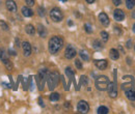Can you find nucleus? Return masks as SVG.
<instances>
[{
	"instance_id": "20",
	"label": "nucleus",
	"mask_w": 135,
	"mask_h": 114,
	"mask_svg": "<svg viewBox=\"0 0 135 114\" xmlns=\"http://www.w3.org/2000/svg\"><path fill=\"white\" fill-rule=\"evenodd\" d=\"M66 74H67V76L69 77V79H70V82L74 79V72L72 71L71 67H67L66 68Z\"/></svg>"
},
{
	"instance_id": "11",
	"label": "nucleus",
	"mask_w": 135,
	"mask_h": 114,
	"mask_svg": "<svg viewBox=\"0 0 135 114\" xmlns=\"http://www.w3.org/2000/svg\"><path fill=\"white\" fill-rule=\"evenodd\" d=\"M113 18H114V20L120 22V21H123V20L125 19V14H124V12L120 11V9H115V11L113 12Z\"/></svg>"
},
{
	"instance_id": "18",
	"label": "nucleus",
	"mask_w": 135,
	"mask_h": 114,
	"mask_svg": "<svg viewBox=\"0 0 135 114\" xmlns=\"http://www.w3.org/2000/svg\"><path fill=\"white\" fill-rule=\"evenodd\" d=\"M37 32H38L41 37H46V35H47V30L43 25H38L37 26Z\"/></svg>"
},
{
	"instance_id": "22",
	"label": "nucleus",
	"mask_w": 135,
	"mask_h": 114,
	"mask_svg": "<svg viewBox=\"0 0 135 114\" xmlns=\"http://www.w3.org/2000/svg\"><path fill=\"white\" fill-rule=\"evenodd\" d=\"M3 63L5 65L6 70H8V71H12V70H13V63H12V61H11L8 58L5 59V60H3Z\"/></svg>"
},
{
	"instance_id": "33",
	"label": "nucleus",
	"mask_w": 135,
	"mask_h": 114,
	"mask_svg": "<svg viewBox=\"0 0 135 114\" xmlns=\"http://www.w3.org/2000/svg\"><path fill=\"white\" fill-rule=\"evenodd\" d=\"M80 83H81V84H84V85H86V84H87V78H86L85 76H82V77L80 78Z\"/></svg>"
},
{
	"instance_id": "39",
	"label": "nucleus",
	"mask_w": 135,
	"mask_h": 114,
	"mask_svg": "<svg viewBox=\"0 0 135 114\" xmlns=\"http://www.w3.org/2000/svg\"><path fill=\"white\" fill-rule=\"evenodd\" d=\"M38 102H40L41 106H44V104H43V101H42V98H40V100H38Z\"/></svg>"
},
{
	"instance_id": "30",
	"label": "nucleus",
	"mask_w": 135,
	"mask_h": 114,
	"mask_svg": "<svg viewBox=\"0 0 135 114\" xmlns=\"http://www.w3.org/2000/svg\"><path fill=\"white\" fill-rule=\"evenodd\" d=\"M38 15L41 17H44L46 15V12H45V8L44 7H38Z\"/></svg>"
},
{
	"instance_id": "35",
	"label": "nucleus",
	"mask_w": 135,
	"mask_h": 114,
	"mask_svg": "<svg viewBox=\"0 0 135 114\" xmlns=\"http://www.w3.org/2000/svg\"><path fill=\"white\" fill-rule=\"evenodd\" d=\"M112 2H113V4H114V5L118 6V5L122 3V0H112Z\"/></svg>"
},
{
	"instance_id": "32",
	"label": "nucleus",
	"mask_w": 135,
	"mask_h": 114,
	"mask_svg": "<svg viewBox=\"0 0 135 114\" xmlns=\"http://www.w3.org/2000/svg\"><path fill=\"white\" fill-rule=\"evenodd\" d=\"M0 26H1L4 30H7V29H8V26H7V25H6V23H5V22H3V21H0Z\"/></svg>"
},
{
	"instance_id": "34",
	"label": "nucleus",
	"mask_w": 135,
	"mask_h": 114,
	"mask_svg": "<svg viewBox=\"0 0 135 114\" xmlns=\"http://www.w3.org/2000/svg\"><path fill=\"white\" fill-rule=\"evenodd\" d=\"M25 2L28 6H33L34 5V0H25Z\"/></svg>"
},
{
	"instance_id": "25",
	"label": "nucleus",
	"mask_w": 135,
	"mask_h": 114,
	"mask_svg": "<svg viewBox=\"0 0 135 114\" xmlns=\"http://www.w3.org/2000/svg\"><path fill=\"white\" fill-rule=\"evenodd\" d=\"M97 112H98V114H107L108 113V108H106L104 106H101V107H99Z\"/></svg>"
},
{
	"instance_id": "38",
	"label": "nucleus",
	"mask_w": 135,
	"mask_h": 114,
	"mask_svg": "<svg viewBox=\"0 0 135 114\" xmlns=\"http://www.w3.org/2000/svg\"><path fill=\"white\" fill-rule=\"evenodd\" d=\"M86 2H87V3H94L95 0H86Z\"/></svg>"
},
{
	"instance_id": "21",
	"label": "nucleus",
	"mask_w": 135,
	"mask_h": 114,
	"mask_svg": "<svg viewBox=\"0 0 135 114\" xmlns=\"http://www.w3.org/2000/svg\"><path fill=\"white\" fill-rule=\"evenodd\" d=\"M79 55H80V57H81L84 61H88V60H89V56H88L87 52L84 51V50H81V51H80V53H79Z\"/></svg>"
},
{
	"instance_id": "23",
	"label": "nucleus",
	"mask_w": 135,
	"mask_h": 114,
	"mask_svg": "<svg viewBox=\"0 0 135 114\" xmlns=\"http://www.w3.org/2000/svg\"><path fill=\"white\" fill-rule=\"evenodd\" d=\"M126 6L128 9H132L135 6V0H126Z\"/></svg>"
},
{
	"instance_id": "29",
	"label": "nucleus",
	"mask_w": 135,
	"mask_h": 114,
	"mask_svg": "<svg viewBox=\"0 0 135 114\" xmlns=\"http://www.w3.org/2000/svg\"><path fill=\"white\" fill-rule=\"evenodd\" d=\"M84 28H85V31L87 33H91L93 32V29H91V26L89 24H85L84 25Z\"/></svg>"
},
{
	"instance_id": "27",
	"label": "nucleus",
	"mask_w": 135,
	"mask_h": 114,
	"mask_svg": "<svg viewBox=\"0 0 135 114\" xmlns=\"http://www.w3.org/2000/svg\"><path fill=\"white\" fill-rule=\"evenodd\" d=\"M0 59L3 61V60H5V59H7V56H6V53L4 52V50H0Z\"/></svg>"
},
{
	"instance_id": "40",
	"label": "nucleus",
	"mask_w": 135,
	"mask_h": 114,
	"mask_svg": "<svg viewBox=\"0 0 135 114\" xmlns=\"http://www.w3.org/2000/svg\"><path fill=\"white\" fill-rule=\"evenodd\" d=\"M133 31H134V32H135V24H134V25H133Z\"/></svg>"
},
{
	"instance_id": "14",
	"label": "nucleus",
	"mask_w": 135,
	"mask_h": 114,
	"mask_svg": "<svg viewBox=\"0 0 135 114\" xmlns=\"http://www.w3.org/2000/svg\"><path fill=\"white\" fill-rule=\"evenodd\" d=\"M95 65H96V66L99 68V70H105L106 67H107V65H108V63H107V60H105V59H100V60H96L95 61Z\"/></svg>"
},
{
	"instance_id": "37",
	"label": "nucleus",
	"mask_w": 135,
	"mask_h": 114,
	"mask_svg": "<svg viewBox=\"0 0 135 114\" xmlns=\"http://www.w3.org/2000/svg\"><path fill=\"white\" fill-rule=\"evenodd\" d=\"M9 54H11V55H16V52L11 49V50H9Z\"/></svg>"
},
{
	"instance_id": "2",
	"label": "nucleus",
	"mask_w": 135,
	"mask_h": 114,
	"mask_svg": "<svg viewBox=\"0 0 135 114\" xmlns=\"http://www.w3.org/2000/svg\"><path fill=\"white\" fill-rule=\"evenodd\" d=\"M59 74L57 72H52L48 75L47 77V83L49 86V89L53 90L57 85H58V81H59Z\"/></svg>"
},
{
	"instance_id": "42",
	"label": "nucleus",
	"mask_w": 135,
	"mask_h": 114,
	"mask_svg": "<svg viewBox=\"0 0 135 114\" xmlns=\"http://www.w3.org/2000/svg\"><path fill=\"white\" fill-rule=\"evenodd\" d=\"M60 1H62V2H66V1H67V0H60Z\"/></svg>"
},
{
	"instance_id": "26",
	"label": "nucleus",
	"mask_w": 135,
	"mask_h": 114,
	"mask_svg": "<svg viewBox=\"0 0 135 114\" xmlns=\"http://www.w3.org/2000/svg\"><path fill=\"white\" fill-rule=\"evenodd\" d=\"M102 47H103V46H102V44L99 42V41L96 39V41L94 42V48H95L96 50H101Z\"/></svg>"
},
{
	"instance_id": "1",
	"label": "nucleus",
	"mask_w": 135,
	"mask_h": 114,
	"mask_svg": "<svg viewBox=\"0 0 135 114\" xmlns=\"http://www.w3.org/2000/svg\"><path fill=\"white\" fill-rule=\"evenodd\" d=\"M64 46V39L60 36H53L49 41V51L51 54H56Z\"/></svg>"
},
{
	"instance_id": "43",
	"label": "nucleus",
	"mask_w": 135,
	"mask_h": 114,
	"mask_svg": "<svg viewBox=\"0 0 135 114\" xmlns=\"http://www.w3.org/2000/svg\"><path fill=\"white\" fill-rule=\"evenodd\" d=\"M134 49H135V46H134Z\"/></svg>"
},
{
	"instance_id": "4",
	"label": "nucleus",
	"mask_w": 135,
	"mask_h": 114,
	"mask_svg": "<svg viewBox=\"0 0 135 114\" xmlns=\"http://www.w3.org/2000/svg\"><path fill=\"white\" fill-rule=\"evenodd\" d=\"M109 83L110 81L106 76H99L96 79V87H97V89L104 91V90H107Z\"/></svg>"
},
{
	"instance_id": "7",
	"label": "nucleus",
	"mask_w": 135,
	"mask_h": 114,
	"mask_svg": "<svg viewBox=\"0 0 135 114\" xmlns=\"http://www.w3.org/2000/svg\"><path fill=\"white\" fill-rule=\"evenodd\" d=\"M77 110L79 113H87L89 110V106L85 101H80L77 105Z\"/></svg>"
},
{
	"instance_id": "5",
	"label": "nucleus",
	"mask_w": 135,
	"mask_h": 114,
	"mask_svg": "<svg viewBox=\"0 0 135 114\" xmlns=\"http://www.w3.org/2000/svg\"><path fill=\"white\" fill-rule=\"evenodd\" d=\"M134 87V79L132 76H125L124 77V82L122 83V89L127 90L129 88Z\"/></svg>"
},
{
	"instance_id": "13",
	"label": "nucleus",
	"mask_w": 135,
	"mask_h": 114,
	"mask_svg": "<svg viewBox=\"0 0 135 114\" xmlns=\"http://www.w3.org/2000/svg\"><path fill=\"white\" fill-rule=\"evenodd\" d=\"M99 20H100V22L102 23L103 26H108L109 25V18L105 13H101L99 15Z\"/></svg>"
},
{
	"instance_id": "16",
	"label": "nucleus",
	"mask_w": 135,
	"mask_h": 114,
	"mask_svg": "<svg viewBox=\"0 0 135 114\" xmlns=\"http://www.w3.org/2000/svg\"><path fill=\"white\" fill-rule=\"evenodd\" d=\"M109 56L112 60H118L119 58V53L117 49H111L109 51Z\"/></svg>"
},
{
	"instance_id": "8",
	"label": "nucleus",
	"mask_w": 135,
	"mask_h": 114,
	"mask_svg": "<svg viewBox=\"0 0 135 114\" xmlns=\"http://www.w3.org/2000/svg\"><path fill=\"white\" fill-rule=\"evenodd\" d=\"M76 54H77V52H76L75 48H74L72 45H69V46L67 47V49H66V52H65V56H66V58H68V59H72V58H74V57L76 56Z\"/></svg>"
},
{
	"instance_id": "36",
	"label": "nucleus",
	"mask_w": 135,
	"mask_h": 114,
	"mask_svg": "<svg viewBox=\"0 0 135 114\" xmlns=\"http://www.w3.org/2000/svg\"><path fill=\"white\" fill-rule=\"evenodd\" d=\"M131 44H132V43H131V41H128V42H127V48H129V49H130V48H131Z\"/></svg>"
},
{
	"instance_id": "6",
	"label": "nucleus",
	"mask_w": 135,
	"mask_h": 114,
	"mask_svg": "<svg viewBox=\"0 0 135 114\" xmlns=\"http://www.w3.org/2000/svg\"><path fill=\"white\" fill-rule=\"evenodd\" d=\"M50 17L54 22H60L62 20V18H64V15H62V13H61V11L59 8L55 7V8H52L51 9Z\"/></svg>"
},
{
	"instance_id": "19",
	"label": "nucleus",
	"mask_w": 135,
	"mask_h": 114,
	"mask_svg": "<svg viewBox=\"0 0 135 114\" xmlns=\"http://www.w3.org/2000/svg\"><path fill=\"white\" fill-rule=\"evenodd\" d=\"M25 30H26V33H28L29 35H33L34 33H35V28L32 25H27Z\"/></svg>"
},
{
	"instance_id": "3",
	"label": "nucleus",
	"mask_w": 135,
	"mask_h": 114,
	"mask_svg": "<svg viewBox=\"0 0 135 114\" xmlns=\"http://www.w3.org/2000/svg\"><path fill=\"white\" fill-rule=\"evenodd\" d=\"M47 77H48V73H47V70L43 68L38 72L37 76H36V83H37V86H38V89L40 90H43L44 89V86H45V83L47 81Z\"/></svg>"
},
{
	"instance_id": "15",
	"label": "nucleus",
	"mask_w": 135,
	"mask_h": 114,
	"mask_svg": "<svg viewBox=\"0 0 135 114\" xmlns=\"http://www.w3.org/2000/svg\"><path fill=\"white\" fill-rule=\"evenodd\" d=\"M126 97L130 101H135V89L134 88H129L127 90H125Z\"/></svg>"
},
{
	"instance_id": "41",
	"label": "nucleus",
	"mask_w": 135,
	"mask_h": 114,
	"mask_svg": "<svg viewBox=\"0 0 135 114\" xmlns=\"http://www.w3.org/2000/svg\"><path fill=\"white\" fill-rule=\"evenodd\" d=\"M133 18H134V19H135V12H134V13H133Z\"/></svg>"
},
{
	"instance_id": "24",
	"label": "nucleus",
	"mask_w": 135,
	"mask_h": 114,
	"mask_svg": "<svg viewBox=\"0 0 135 114\" xmlns=\"http://www.w3.org/2000/svg\"><path fill=\"white\" fill-rule=\"evenodd\" d=\"M58 100H59V93L52 92L50 95V101H52V102H57Z\"/></svg>"
},
{
	"instance_id": "10",
	"label": "nucleus",
	"mask_w": 135,
	"mask_h": 114,
	"mask_svg": "<svg viewBox=\"0 0 135 114\" xmlns=\"http://www.w3.org/2000/svg\"><path fill=\"white\" fill-rule=\"evenodd\" d=\"M5 5H6V8L12 12V13H16L17 12V4L14 0H7L5 2Z\"/></svg>"
},
{
	"instance_id": "17",
	"label": "nucleus",
	"mask_w": 135,
	"mask_h": 114,
	"mask_svg": "<svg viewBox=\"0 0 135 114\" xmlns=\"http://www.w3.org/2000/svg\"><path fill=\"white\" fill-rule=\"evenodd\" d=\"M22 14H23L24 17H27L28 18V17H31L33 15V12L28 6H24V7H22Z\"/></svg>"
},
{
	"instance_id": "28",
	"label": "nucleus",
	"mask_w": 135,
	"mask_h": 114,
	"mask_svg": "<svg viewBox=\"0 0 135 114\" xmlns=\"http://www.w3.org/2000/svg\"><path fill=\"white\" fill-rule=\"evenodd\" d=\"M101 37L104 42H107L108 41V33L106 31H102L101 32Z\"/></svg>"
},
{
	"instance_id": "12",
	"label": "nucleus",
	"mask_w": 135,
	"mask_h": 114,
	"mask_svg": "<svg viewBox=\"0 0 135 114\" xmlns=\"http://www.w3.org/2000/svg\"><path fill=\"white\" fill-rule=\"evenodd\" d=\"M22 48H23V52L25 56H29L31 54V45L28 42H24L22 45Z\"/></svg>"
},
{
	"instance_id": "31",
	"label": "nucleus",
	"mask_w": 135,
	"mask_h": 114,
	"mask_svg": "<svg viewBox=\"0 0 135 114\" xmlns=\"http://www.w3.org/2000/svg\"><path fill=\"white\" fill-rule=\"evenodd\" d=\"M75 65H76V67H77L78 70H81V68H82V63H81V61L78 60V59L75 61Z\"/></svg>"
},
{
	"instance_id": "9",
	"label": "nucleus",
	"mask_w": 135,
	"mask_h": 114,
	"mask_svg": "<svg viewBox=\"0 0 135 114\" xmlns=\"http://www.w3.org/2000/svg\"><path fill=\"white\" fill-rule=\"evenodd\" d=\"M107 90H108V92H109L110 98H117V96H118V90H117V84H115V82H114V83H109Z\"/></svg>"
}]
</instances>
